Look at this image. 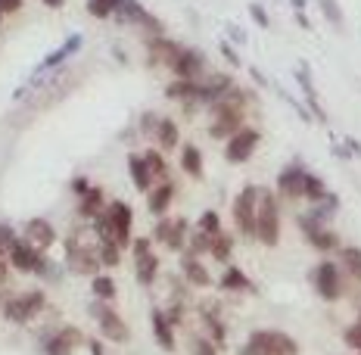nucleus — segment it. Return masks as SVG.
Here are the masks:
<instances>
[{"label": "nucleus", "instance_id": "f257e3e1", "mask_svg": "<svg viewBox=\"0 0 361 355\" xmlns=\"http://www.w3.org/2000/svg\"><path fill=\"white\" fill-rule=\"evenodd\" d=\"M252 234L265 246H277L281 240V215H277V200L268 187H255V228Z\"/></svg>", "mask_w": 361, "mask_h": 355}, {"label": "nucleus", "instance_id": "f03ea898", "mask_svg": "<svg viewBox=\"0 0 361 355\" xmlns=\"http://www.w3.org/2000/svg\"><path fill=\"white\" fill-rule=\"evenodd\" d=\"M299 346L290 334H281V330H255V334L246 339L243 355H296Z\"/></svg>", "mask_w": 361, "mask_h": 355}, {"label": "nucleus", "instance_id": "7ed1b4c3", "mask_svg": "<svg viewBox=\"0 0 361 355\" xmlns=\"http://www.w3.org/2000/svg\"><path fill=\"white\" fill-rule=\"evenodd\" d=\"M90 315H94L97 318V324H100V334H103V339H106V343H128V339H131V330H128V324L122 321V315L118 312H112V308L106 306V302H94V306H90Z\"/></svg>", "mask_w": 361, "mask_h": 355}, {"label": "nucleus", "instance_id": "20e7f679", "mask_svg": "<svg viewBox=\"0 0 361 355\" xmlns=\"http://www.w3.org/2000/svg\"><path fill=\"white\" fill-rule=\"evenodd\" d=\"M41 308H44V293L32 290V293H22V296H16V299H6L4 302V318L16 321V324H28Z\"/></svg>", "mask_w": 361, "mask_h": 355}, {"label": "nucleus", "instance_id": "39448f33", "mask_svg": "<svg viewBox=\"0 0 361 355\" xmlns=\"http://www.w3.org/2000/svg\"><path fill=\"white\" fill-rule=\"evenodd\" d=\"M66 265H69V271H75V275H100V255L94 253V249H87L85 243L78 246V240H69V253H66Z\"/></svg>", "mask_w": 361, "mask_h": 355}, {"label": "nucleus", "instance_id": "423d86ee", "mask_svg": "<svg viewBox=\"0 0 361 355\" xmlns=\"http://www.w3.org/2000/svg\"><path fill=\"white\" fill-rule=\"evenodd\" d=\"M255 147H259V131L255 128H240L224 147V156H228V162H246L255 153Z\"/></svg>", "mask_w": 361, "mask_h": 355}, {"label": "nucleus", "instance_id": "0eeeda50", "mask_svg": "<svg viewBox=\"0 0 361 355\" xmlns=\"http://www.w3.org/2000/svg\"><path fill=\"white\" fill-rule=\"evenodd\" d=\"M44 249H35L28 240H19L16 246H13V253H10V262H13V268L22 271V275H37L44 265Z\"/></svg>", "mask_w": 361, "mask_h": 355}, {"label": "nucleus", "instance_id": "6e6552de", "mask_svg": "<svg viewBox=\"0 0 361 355\" xmlns=\"http://www.w3.org/2000/svg\"><path fill=\"white\" fill-rule=\"evenodd\" d=\"M106 215H109V222H112L116 243H118V246H128V243H131V222H134L131 206H128V203H122V200H116V203H109Z\"/></svg>", "mask_w": 361, "mask_h": 355}, {"label": "nucleus", "instance_id": "1a4fd4ad", "mask_svg": "<svg viewBox=\"0 0 361 355\" xmlns=\"http://www.w3.org/2000/svg\"><path fill=\"white\" fill-rule=\"evenodd\" d=\"M314 287H318V293H321V296H324L327 302L340 299V293H343L340 268H336L334 262H321V265L314 268Z\"/></svg>", "mask_w": 361, "mask_h": 355}, {"label": "nucleus", "instance_id": "9d476101", "mask_svg": "<svg viewBox=\"0 0 361 355\" xmlns=\"http://www.w3.org/2000/svg\"><path fill=\"white\" fill-rule=\"evenodd\" d=\"M118 16H122L125 22H134V25H144L147 32L153 35H162V22L156 16H149V13L144 10V6L137 4V0H118Z\"/></svg>", "mask_w": 361, "mask_h": 355}, {"label": "nucleus", "instance_id": "9b49d317", "mask_svg": "<svg viewBox=\"0 0 361 355\" xmlns=\"http://www.w3.org/2000/svg\"><path fill=\"white\" fill-rule=\"evenodd\" d=\"M234 218L240 224V231L250 234L252 237V228H255V187H243V193L234 200Z\"/></svg>", "mask_w": 361, "mask_h": 355}, {"label": "nucleus", "instance_id": "f8f14e48", "mask_svg": "<svg viewBox=\"0 0 361 355\" xmlns=\"http://www.w3.org/2000/svg\"><path fill=\"white\" fill-rule=\"evenodd\" d=\"M81 343H85V334L78 327H59L56 337L47 343V355H72Z\"/></svg>", "mask_w": 361, "mask_h": 355}, {"label": "nucleus", "instance_id": "ddd939ff", "mask_svg": "<svg viewBox=\"0 0 361 355\" xmlns=\"http://www.w3.org/2000/svg\"><path fill=\"white\" fill-rule=\"evenodd\" d=\"M202 54L200 50H184L180 47V54L178 59L171 63V69H175L178 78H190V81H200V75H202Z\"/></svg>", "mask_w": 361, "mask_h": 355}, {"label": "nucleus", "instance_id": "4468645a", "mask_svg": "<svg viewBox=\"0 0 361 355\" xmlns=\"http://www.w3.org/2000/svg\"><path fill=\"white\" fill-rule=\"evenodd\" d=\"M25 240L35 249H50L54 246V240H56V231H54V224H50L47 218H32V222L25 224Z\"/></svg>", "mask_w": 361, "mask_h": 355}, {"label": "nucleus", "instance_id": "2eb2a0df", "mask_svg": "<svg viewBox=\"0 0 361 355\" xmlns=\"http://www.w3.org/2000/svg\"><path fill=\"white\" fill-rule=\"evenodd\" d=\"M305 178H308V172L299 169V165H293V169L281 172V178H277V191H281L283 196L299 200V196H305Z\"/></svg>", "mask_w": 361, "mask_h": 355}, {"label": "nucleus", "instance_id": "dca6fc26", "mask_svg": "<svg viewBox=\"0 0 361 355\" xmlns=\"http://www.w3.org/2000/svg\"><path fill=\"white\" fill-rule=\"evenodd\" d=\"M180 54V47L175 41H165V37L156 35V41H149V63H156V66H171L178 59Z\"/></svg>", "mask_w": 361, "mask_h": 355}, {"label": "nucleus", "instance_id": "f3484780", "mask_svg": "<svg viewBox=\"0 0 361 355\" xmlns=\"http://www.w3.org/2000/svg\"><path fill=\"white\" fill-rule=\"evenodd\" d=\"M180 268H184V277H187V281H190L193 287H209V284H212V277H209L206 265H202L197 255L187 253L184 259H180Z\"/></svg>", "mask_w": 361, "mask_h": 355}, {"label": "nucleus", "instance_id": "a211bd4d", "mask_svg": "<svg viewBox=\"0 0 361 355\" xmlns=\"http://www.w3.org/2000/svg\"><path fill=\"white\" fill-rule=\"evenodd\" d=\"M149 324H153V337L159 339L162 349L165 352L175 349V334H171V324H169V318H165L159 308H153V315H149Z\"/></svg>", "mask_w": 361, "mask_h": 355}, {"label": "nucleus", "instance_id": "6ab92c4d", "mask_svg": "<svg viewBox=\"0 0 361 355\" xmlns=\"http://www.w3.org/2000/svg\"><path fill=\"white\" fill-rule=\"evenodd\" d=\"M165 94L171 100H187V103H200V81H190V78H178L165 88Z\"/></svg>", "mask_w": 361, "mask_h": 355}, {"label": "nucleus", "instance_id": "aec40b11", "mask_svg": "<svg viewBox=\"0 0 361 355\" xmlns=\"http://www.w3.org/2000/svg\"><path fill=\"white\" fill-rule=\"evenodd\" d=\"M171 196H175V184H171V181H162V184L156 187L153 193H149V203H147L149 212H153V215H162L165 209L171 206Z\"/></svg>", "mask_w": 361, "mask_h": 355}, {"label": "nucleus", "instance_id": "412c9836", "mask_svg": "<svg viewBox=\"0 0 361 355\" xmlns=\"http://www.w3.org/2000/svg\"><path fill=\"white\" fill-rule=\"evenodd\" d=\"M299 85H302V90H305V97H308V107H312V112H314V119H321L324 122V109H321V100H318V90H314V85H312V72H308V66H299Z\"/></svg>", "mask_w": 361, "mask_h": 355}, {"label": "nucleus", "instance_id": "4be33fe9", "mask_svg": "<svg viewBox=\"0 0 361 355\" xmlns=\"http://www.w3.org/2000/svg\"><path fill=\"white\" fill-rule=\"evenodd\" d=\"M103 191L100 187H90V191L81 196V203H78V212H81V218H97L103 212Z\"/></svg>", "mask_w": 361, "mask_h": 355}, {"label": "nucleus", "instance_id": "5701e85b", "mask_svg": "<svg viewBox=\"0 0 361 355\" xmlns=\"http://www.w3.org/2000/svg\"><path fill=\"white\" fill-rule=\"evenodd\" d=\"M308 243H312L314 249H321V253H330V249H340V237H336L330 228H314L305 234Z\"/></svg>", "mask_w": 361, "mask_h": 355}, {"label": "nucleus", "instance_id": "b1692460", "mask_svg": "<svg viewBox=\"0 0 361 355\" xmlns=\"http://www.w3.org/2000/svg\"><path fill=\"white\" fill-rule=\"evenodd\" d=\"M128 169H131V178H134V187L137 191H149L153 187V178H149V172H147V162H144V156H128Z\"/></svg>", "mask_w": 361, "mask_h": 355}, {"label": "nucleus", "instance_id": "393cba45", "mask_svg": "<svg viewBox=\"0 0 361 355\" xmlns=\"http://www.w3.org/2000/svg\"><path fill=\"white\" fill-rule=\"evenodd\" d=\"M137 281L149 287L156 281V275H159V259H156V253H147V255H137Z\"/></svg>", "mask_w": 361, "mask_h": 355}, {"label": "nucleus", "instance_id": "a878e982", "mask_svg": "<svg viewBox=\"0 0 361 355\" xmlns=\"http://www.w3.org/2000/svg\"><path fill=\"white\" fill-rule=\"evenodd\" d=\"M187 228L190 224L184 222V218H175V222H169V234H165V246L175 249V253H180L187 243Z\"/></svg>", "mask_w": 361, "mask_h": 355}, {"label": "nucleus", "instance_id": "bb28decb", "mask_svg": "<svg viewBox=\"0 0 361 355\" xmlns=\"http://www.w3.org/2000/svg\"><path fill=\"white\" fill-rule=\"evenodd\" d=\"M180 169H184L190 178H200L202 175V153L193 147V143H187V147L180 150Z\"/></svg>", "mask_w": 361, "mask_h": 355}, {"label": "nucleus", "instance_id": "cd10ccee", "mask_svg": "<svg viewBox=\"0 0 361 355\" xmlns=\"http://www.w3.org/2000/svg\"><path fill=\"white\" fill-rule=\"evenodd\" d=\"M156 140H159L162 150H175L178 147V125L171 119H162L159 128H156Z\"/></svg>", "mask_w": 361, "mask_h": 355}, {"label": "nucleus", "instance_id": "c85d7f7f", "mask_svg": "<svg viewBox=\"0 0 361 355\" xmlns=\"http://www.w3.org/2000/svg\"><path fill=\"white\" fill-rule=\"evenodd\" d=\"M144 162H147V172H149V178L153 181H169V169H165V160L159 153H156V150H147L144 153Z\"/></svg>", "mask_w": 361, "mask_h": 355}, {"label": "nucleus", "instance_id": "c756f323", "mask_svg": "<svg viewBox=\"0 0 361 355\" xmlns=\"http://www.w3.org/2000/svg\"><path fill=\"white\" fill-rule=\"evenodd\" d=\"M97 255H100V265L116 268L118 262H122V246L112 243V240H100V249H97Z\"/></svg>", "mask_w": 361, "mask_h": 355}, {"label": "nucleus", "instance_id": "7c9ffc66", "mask_svg": "<svg viewBox=\"0 0 361 355\" xmlns=\"http://www.w3.org/2000/svg\"><path fill=\"white\" fill-rule=\"evenodd\" d=\"M90 287H94V296H97V299H103V302L116 299V281H112V277H106V275H94Z\"/></svg>", "mask_w": 361, "mask_h": 355}, {"label": "nucleus", "instance_id": "2f4dec72", "mask_svg": "<svg viewBox=\"0 0 361 355\" xmlns=\"http://www.w3.org/2000/svg\"><path fill=\"white\" fill-rule=\"evenodd\" d=\"M221 287H224V290H250L252 284H250V277H246L240 268H228L221 275Z\"/></svg>", "mask_w": 361, "mask_h": 355}, {"label": "nucleus", "instance_id": "473e14b6", "mask_svg": "<svg viewBox=\"0 0 361 355\" xmlns=\"http://www.w3.org/2000/svg\"><path fill=\"white\" fill-rule=\"evenodd\" d=\"M340 255H343L345 271H349L355 281H361V249L358 246H345V249H340Z\"/></svg>", "mask_w": 361, "mask_h": 355}, {"label": "nucleus", "instance_id": "72a5a7b5", "mask_svg": "<svg viewBox=\"0 0 361 355\" xmlns=\"http://www.w3.org/2000/svg\"><path fill=\"white\" fill-rule=\"evenodd\" d=\"M78 47H81V35H72V37H69V41H66V47H59V50H56V54H50L47 59H44V69H54V66H56V63H63V59H66V56H69V54H72V50H78Z\"/></svg>", "mask_w": 361, "mask_h": 355}, {"label": "nucleus", "instance_id": "f704fd0d", "mask_svg": "<svg viewBox=\"0 0 361 355\" xmlns=\"http://www.w3.org/2000/svg\"><path fill=\"white\" fill-rule=\"evenodd\" d=\"M118 10V0H87V13L94 19H106Z\"/></svg>", "mask_w": 361, "mask_h": 355}, {"label": "nucleus", "instance_id": "c9c22d12", "mask_svg": "<svg viewBox=\"0 0 361 355\" xmlns=\"http://www.w3.org/2000/svg\"><path fill=\"white\" fill-rule=\"evenodd\" d=\"M197 231L209 234V237H218V234H221V218H218V212H212V209H209V212H202Z\"/></svg>", "mask_w": 361, "mask_h": 355}, {"label": "nucleus", "instance_id": "e433bc0d", "mask_svg": "<svg viewBox=\"0 0 361 355\" xmlns=\"http://www.w3.org/2000/svg\"><path fill=\"white\" fill-rule=\"evenodd\" d=\"M231 246H234V243H231V237H228V234H218V237H212V246H209V253H212L218 262H228Z\"/></svg>", "mask_w": 361, "mask_h": 355}, {"label": "nucleus", "instance_id": "4c0bfd02", "mask_svg": "<svg viewBox=\"0 0 361 355\" xmlns=\"http://www.w3.org/2000/svg\"><path fill=\"white\" fill-rule=\"evenodd\" d=\"M19 243V237H16V231L10 228V224H0V255H10L13 253V246Z\"/></svg>", "mask_w": 361, "mask_h": 355}, {"label": "nucleus", "instance_id": "58836bf2", "mask_svg": "<svg viewBox=\"0 0 361 355\" xmlns=\"http://www.w3.org/2000/svg\"><path fill=\"white\" fill-rule=\"evenodd\" d=\"M321 10H324V16L334 22L336 28L345 25V16H343V10H340V4H336V0H321Z\"/></svg>", "mask_w": 361, "mask_h": 355}, {"label": "nucleus", "instance_id": "ea45409f", "mask_svg": "<svg viewBox=\"0 0 361 355\" xmlns=\"http://www.w3.org/2000/svg\"><path fill=\"white\" fill-rule=\"evenodd\" d=\"M209 246H212V237H209V234H202V231H197V237L190 240V249H187V253L200 255V253H209Z\"/></svg>", "mask_w": 361, "mask_h": 355}, {"label": "nucleus", "instance_id": "a19ab883", "mask_svg": "<svg viewBox=\"0 0 361 355\" xmlns=\"http://www.w3.org/2000/svg\"><path fill=\"white\" fill-rule=\"evenodd\" d=\"M343 339H345V346H349V349L361 352V324H352V327H345Z\"/></svg>", "mask_w": 361, "mask_h": 355}, {"label": "nucleus", "instance_id": "79ce46f5", "mask_svg": "<svg viewBox=\"0 0 361 355\" xmlns=\"http://www.w3.org/2000/svg\"><path fill=\"white\" fill-rule=\"evenodd\" d=\"M190 349H193V355H218V349H215V343H212V339H193V346H190Z\"/></svg>", "mask_w": 361, "mask_h": 355}, {"label": "nucleus", "instance_id": "37998d69", "mask_svg": "<svg viewBox=\"0 0 361 355\" xmlns=\"http://www.w3.org/2000/svg\"><path fill=\"white\" fill-rule=\"evenodd\" d=\"M159 122H162V119L156 116V112H144V119H140V131H144V134H156Z\"/></svg>", "mask_w": 361, "mask_h": 355}, {"label": "nucleus", "instance_id": "c03bdc74", "mask_svg": "<svg viewBox=\"0 0 361 355\" xmlns=\"http://www.w3.org/2000/svg\"><path fill=\"white\" fill-rule=\"evenodd\" d=\"M41 277H47V281H59V275H63V268L59 265H54L50 259H44V265H41V271H37Z\"/></svg>", "mask_w": 361, "mask_h": 355}, {"label": "nucleus", "instance_id": "a18cd8bd", "mask_svg": "<svg viewBox=\"0 0 361 355\" xmlns=\"http://www.w3.org/2000/svg\"><path fill=\"white\" fill-rule=\"evenodd\" d=\"M250 13H252V19L259 22L262 28H268V25H271V19H268V13H265V6H262V4H252V6H250Z\"/></svg>", "mask_w": 361, "mask_h": 355}, {"label": "nucleus", "instance_id": "49530a36", "mask_svg": "<svg viewBox=\"0 0 361 355\" xmlns=\"http://www.w3.org/2000/svg\"><path fill=\"white\" fill-rule=\"evenodd\" d=\"M221 56H224V59H228V63H231V66H234V69H237V66H240V54H237V50H234V47H231V44H221Z\"/></svg>", "mask_w": 361, "mask_h": 355}, {"label": "nucleus", "instance_id": "de8ad7c7", "mask_svg": "<svg viewBox=\"0 0 361 355\" xmlns=\"http://www.w3.org/2000/svg\"><path fill=\"white\" fill-rule=\"evenodd\" d=\"M147 253H153V249H149V240L137 237V240H134V259H137V255H147Z\"/></svg>", "mask_w": 361, "mask_h": 355}, {"label": "nucleus", "instance_id": "09e8293b", "mask_svg": "<svg viewBox=\"0 0 361 355\" xmlns=\"http://www.w3.org/2000/svg\"><path fill=\"white\" fill-rule=\"evenodd\" d=\"M22 0H0V13H19Z\"/></svg>", "mask_w": 361, "mask_h": 355}, {"label": "nucleus", "instance_id": "8fccbe9b", "mask_svg": "<svg viewBox=\"0 0 361 355\" xmlns=\"http://www.w3.org/2000/svg\"><path fill=\"white\" fill-rule=\"evenodd\" d=\"M72 191H75V193H78V196H85V193L90 191L87 178H75V181H72Z\"/></svg>", "mask_w": 361, "mask_h": 355}, {"label": "nucleus", "instance_id": "3c124183", "mask_svg": "<svg viewBox=\"0 0 361 355\" xmlns=\"http://www.w3.org/2000/svg\"><path fill=\"white\" fill-rule=\"evenodd\" d=\"M165 234H169V218H162V222L156 224V240H159V243H165Z\"/></svg>", "mask_w": 361, "mask_h": 355}, {"label": "nucleus", "instance_id": "603ef678", "mask_svg": "<svg viewBox=\"0 0 361 355\" xmlns=\"http://www.w3.org/2000/svg\"><path fill=\"white\" fill-rule=\"evenodd\" d=\"M6 277H10V271H6V259H4V255H0V284H4Z\"/></svg>", "mask_w": 361, "mask_h": 355}, {"label": "nucleus", "instance_id": "864d4df0", "mask_svg": "<svg viewBox=\"0 0 361 355\" xmlns=\"http://www.w3.org/2000/svg\"><path fill=\"white\" fill-rule=\"evenodd\" d=\"M231 35H234V41H240V44H243V41H246V37H243V32H240V28H237V25H231Z\"/></svg>", "mask_w": 361, "mask_h": 355}, {"label": "nucleus", "instance_id": "5fc2aeb1", "mask_svg": "<svg viewBox=\"0 0 361 355\" xmlns=\"http://www.w3.org/2000/svg\"><path fill=\"white\" fill-rule=\"evenodd\" d=\"M44 6H50V10H59V6H63V0H44Z\"/></svg>", "mask_w": 361, "mask_h": 355}, {"label": "nucleus", "instance_id": "6e6d98bb", "mask_svg": "<svg viewBox=\"0 0 361 355\" xmlns=\"http://www.w3.org/2000/svg\"><path fill=\"white\" fill-rule=\"evenodd\" d=\"M296 19H299V25H302V28H312V22H308V19L302 16V13H296Z\"/></svg>", "mask_w": 361, "mask_h": 355}, {"label": "nucleus", "instance_id": "4d7b16f0", "mask_svg": "<svg viewBox=\"0 0 361 355\" xmlns=\"http://www.w3.org/2000/svg\"><path fill=\"white\" fill-rule=\"evenodd\" d=\"M290 4L296 6V13H302V10H305V0H290Z\"/></svg>", "mask_w": 361, "mask_h": 355}, {"label": "nucleus", "instance_id": "13d9d810", "mask_svg": "<svg viewBox=\"0 0 361 355\" xmlns=\"http://www.w3.org/2000/svg\"><path fill=\"white\" fill-rule=\"evenodd\" d=\"M0 22H4V13H0Z\"/></svg>", "mask_w": 361, "mask_h": 355}, {"label": "nucleus", "instance_id": "bf43d9fd", "mask_svg": "<svg viewBox=\"0 0 361 355\" xmlns=\"http://www.w3.org/2000/svg\"><path fill=\"white\" fill-rule=\"evenodd\" d=\"M358 324H361V315H358Z\"/></svg>", "mask_w": 361, "mask_h": 355}, {"label": "nucleus", "instance_id": "052dcab7", "mask_svg": "<svg viewBox=\"0 0 361 355\" xmlns=\"http://www.w3.org/2000/svg\"><path fill=\"white\" fill-rule=\"evenodd\" d=\"M355 355H361V352H355Z\"/></svg>", "mask_w": 361, "mask_h": 355}]
</instances>
